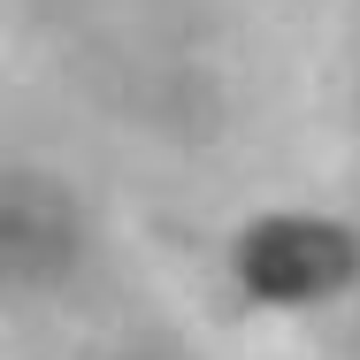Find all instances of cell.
I'll list each match as a JSON object with an SVG mask.
<instances>
[{"label": "cell", "mask_w": 360, "mask_h": 360, "mask_svg": "<svg viewBox=\"0 0 360 360\" xmlns=\"http://www.w3.org/2000/svg\"><path fill=\"white\" fill-rule=\"evenodd\" d=\"M238 276L261 299H322L353 276V238L314 215H269L238 238Z\"/></svg>", "instance_id": "cell-1"}]
</instances>
